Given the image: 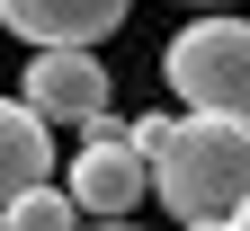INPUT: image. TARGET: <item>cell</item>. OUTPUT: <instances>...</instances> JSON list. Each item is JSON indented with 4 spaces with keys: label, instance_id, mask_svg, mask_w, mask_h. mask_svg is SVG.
<instances>
[{
    "label": "cell",
    "instance_id": "cell-8",
    "mask_svg": "<svg viewBox=\"0 0 250 231\" xmlns=\"http://www.w3.org/2000/svg\"><path fill=\"white\" fill-rule=\"evenodd\" d=\"M232 231H250V195H241V205H232Z\"/></svg>",
    "mask_w": 250,
    "mask_h": 231
},
{
    "label": "cell",
    "instance_id": "cell-10",
    "mask_svg": "<svg viewBox=\"0 0 250 231\" xmlns=\"http://www.w3.org/2000/svg\"><path fill=\"white\" fill-rule=\"evenodd\" d=\"M188 231H232V222H188Z\"/></svg>",
    "mask_w": 250,
    "mask_h": 231
},
{
    "label": "cell",
    "instance_id": "cell-4",
    "mask_svg": "<svg viewBox=\"0 0 250 231\" xmlns=\"http://www.w3.org/2000/svg\"><path fill=\"white\" fill-rule=\"evenodd\" d=\"M18 98L45 124H72V134H81L89 116H107V62L89 45H36L27 71H18Z\"/></svg>",
    "mask_w": 250,
    "mask_h": 231
},
{
    "label": "cell",
    "instance_id": "cell-11",
    "mask_svg": "<svg viewBox=\"0 0 250 231\" xmlns=\"http://www.w3.org/2000/svg\"><path fill=\"white\" fill-rule=\"evenodd\" d=\"M0 231H9V222H0Z\"/></svg>",
    "mask_w": 250,
    "mask_h": 231
},
{
    "label": "cell",
    "instance_id": "cell-6",
    "mask_svg": "<svg viewBox=\"0 0 250 231\" xmlns=\"http://www.w3.org/2000/svg\"><path fill=\"white\" fill-rule=\"evenodd\" d=\"M36 178H54V124L27 98H0V205L27 195Z\"/></svg>",
    "mask_w": 250,
    "mask_h": 231
},
{
    "label": "cell",
    "instance_id": "cell-9",
    "mask_svg": "<svg viewBox=\"0 0 250 231\" xmlns=\"http://www.w3.org/2000/svg\"><path fill=\"white\" fill-rule=\"evenodd\" d=\"M81 231H134V222H81Z\"/></svg>",
    "mask_w": 250,
    "mask_h": 231
},
{
    "label": "cell",
    "instance_id": "cell-1",
    "mask_svg": "<svg viewBox=\"0 0 250 231\" xmlns=\"http://www.w3.org/2000/svg\"><path fill=\"white\" fill-rule=\"evenodd\" d=\"M152 195L179 222H232V205L250 195V116L179 107L152 142Z\"/></svg>",
    "mask_w": 250,
    "mask_h": 231
},
{
    "label": "cell",
    "instance_id": "cell-2",
    "mask_svg": "<svg viewBox=\"0 0 250 231\" xmlns=\"http://www.w3.org/2000/svg\"><path fill=\"white\" fill-rule=\"evenodd\" d=\"M161 80L179 107H214V116H250V18L214 9L188 18L179 36L161 45Z\"/></svg>",
    "mask_w": 250,
    "mask_h": 231
},
{
    "label": "cell",
    "instance_id": "cell-3",
    "mask_svg": "<svg viewBox=\"0 0 250 231\" xmlns=\"http://www.w3.org/2000/svg\"><path fill=\"white\" fill-rule=\"evenodd\" d=\"M72 205H81V222H125L152 195V160L134 151V134H125L116 116H89L81 124V151H72Z\"/></svg>",
    "mask_w": 250,
    "mask_h": 231
},
{
    "label": "cell",
    "instance_id": "cell-5",
    "mask_svg": "<svg viewBox=\"0 0 250 231\" xmlns=\"http://www.w3.org/2000/svg\"><path fill=\"white\" fill-rule=\"evenodd\" d=\"M134 0H0V27L27 45H107Z\"/></svg>",
    "mask_w": 250,
    "mask_h": 231
},
{
    "label": "cell",
    "instance_id": "cell-7",
    "mask_svg": "<svg viewBox=\"0 0 250 231\" xmlns=\"http://www.w3.org/2000/svg\"><path fill=\"white\" fill-rule=\"evenodd\" d=\"M0 222H9V231H81V205H72V187L36 178L27 195H9V205H0Z\"/></svg>",
    "mask_w": 250,
    "mask_h": 231
}]
</instances>
